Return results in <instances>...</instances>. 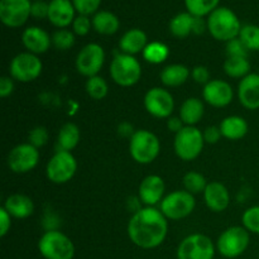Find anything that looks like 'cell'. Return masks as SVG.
I'll use <instances>...</instances> for the list:
<instances>
[{
    "label": "cell",
    "instance_id": "cell-1",
    "mask_svg": "<svg viewBox=\"0 0 259 259\" xmlns=\"http://www.w3.org/2000/svg\"><path fill=\"white\" fill-rule=\"evenodd\" d=\"M128 237L142 249H153L164 242L168 232L167 218L153 206L139 209L128 223Z\"/></svg>",
    "mask_w": 259,
    "mask_h": 259
},
{
    "label": "cell",
    "instance_id": "cell-2",
    "mask_svg": "<svg viewBox=\"0 0 259 259\" xmlns=\"http://www.w3.org/2000/svg\"><path fill=\"white\" fill-rule=\"evenodd\" d=\"M206 27L210 34L218 40L229 42L239 37L242 24L229 8H217L207 18Z\"/></svg>",
    "mask_w": 259,
    "mask_h": 259
},
{
    "label": "cell",
    "instance_id": "cell-3",
    "mask_svg": "<svg viewBox=\"0 0 259 259\" xmlns=\"http://www.w3.org/2000/svg\"><path fill=\"white\" fill-rule=\"evenodd\" d=\"M38 249L46 259H72L75 245L72 240L58 230H48L40 237Z\"/></svg>",
    "mask_w": 259,
    "mask_h": 259
},
{
    "label": "cell",
    "instance_id": "cell-4",
    "mask_svg": "<svg viewBox=\"0 0 259 259\" xmlns=\"http://www.w3.org/2000/svg\"><path fill=\"white\" fill-rule=\"evenodd\" d=\"M110 76L114 82L123 88L136 85L142 76V67L134 56L119 53L110 65Z\"/></svg>",
    "mask_w": 259,
    "mask_h": 259
},
{
    "label": "cell",
    "instance_id": "cell-5",
    "mask_svg": "<svg viewBox=\"0 0 259 259\" xmlns=\"http://www.w3.org/2000/svg\"><path fill=\"white\" fill-rule=\"evenodd\" d=\"M129 149L134 161L141 164H148L157 158L161 144L153 133L142 129L134 132L133 136L131 137Z\"/></svg>",
    "mask_w": 259,
    "mask_h": 259
},
{
    "label": "cell",
    "instance_id": "cell-6",
    "mask_svg": "<svg viewBox=\"0 0 259 259\" xmlns=\"http://www.w3.org/2000/svg\"><path fill=\"white\" fill-rule=\"evenodd\" d=\"M204 134L196 126H184L175 137V152L182 161L197 158L204 148Z\"/></svg>",
    "mask_w": 259,
    "mask_h": 259
},
{
    "label": "cell",
    "instance_id": "cell-7",
    "mask_svg": "<svg viewBox=\"0 0 259 259\" xmlns=\"http://www.w3.org/2000/svg\"><path fill=\"white\" fill-rule=\"evenodd\" d=\"M249 239V232L244 227L228 228L218 239V252L225 258H237L247 250Z\"/></svg>",
    "mask_w": 259,
    "mask_h": 259
},
{
    "label": "cell",
    "instance_id": "cell-8",
    "mask_svg": "<svg viewBox=\"0 0 259 259\" xmlns=\"http://www.w3.org/2000/svg\"><path fill=\"white\" fill-rule=\"evenodd\" d=\"M195 205H196V201H195L194 195L179 190V191L171 192L162 200L159 210L167 219L181 220L194 211Z\"/></svg>",
    "mask_w": 259,
    "mask_h": 259
},
{
    "label": "cell",
    "instance_id": "cell-9",
    "mask_svg": "<svg viewBox=\"0 0 259 259\" xmlns=\"http://www.w3.org/2000/svg\"><path fill=\"white\" fill-rule=\"evenodd\" d=\"M215 245L204 234H191L177 248V259H214Z\"/></svg>",
    "mask_w": 259,
    "mask_h": 259
},
{
    "label": "cell",
    "instance_id": "cell-10",
    "mask_svg": "<svg viewBox=\"0 0 259 259\" xmlns=\"http://www.w3.org/2000/svg\"><path fill=\"white\" fill-rule=\"evenodd\" d=\"M77 163L75 157L67 151H57L48 161L46 174L53 184H66L76 174Z\"/></svg>",
    "mask_w": 259,
    "mask_h": 259
},
{
    "label": "cell",
    "instance_id": "cell-11",
    "mask_svg": "<svg viewBox=\"0 0 259 259\" xmlns=\"http://www.w3.org/2000/svg\"><path fill=\"white\" fill-rule=\"evenodd\" d=\"M42 72V62L37 55L23 52L15 56L10 62V76L20 82H30Z\"/></svg>",
    "mask_w": 259,
    "mask_h": 259
},
{
    "label": "cell",
    "instance_id": "cell-12",
    "mask_svg": "<svg viewBox=\"0 0 259 259\" xmlns=\"http://www.w3.org/2000/svg\"><path fill=\"white\" fill-rule=\"evenodd\" d=\"M105 61V52L98 43H89L78 52L76 57V68L86 77L98 76Z\"/></svg>",
    "mask_w": 259,
    "mask_h": 259
},
{
    "label": "cell",
    "instance_id": "cell-13",
    "mask_svg": "<svg viewBox=\"0 0 259 259\" xmlns=\"http://www.w3.org/2000/svg\"><path fill=\"white\" fill-rule=\"evenodd\" d=\"M32 9L30 0H0V20L9 28L22 27Z\"/></svg>",
    "mask_w": 259,
    "mask_h": 259
},
{
    "label": "cell",
    "instance_id": "cell-14",
    "mask_svg": "<svg viewBox=\"0 0 259 259\" xmlns=\"http://www.w3.org/2000/svg\"><path fill=\"white\" fill-rule=\"evenodd\" d=\"M39 161L38 148L30 143H23L14 147L8 157V166L15 174H27L32 171Z\"/></svg>",
    "mask_w": 259,
    "mask_h": 259
},
{
    "label": "cell",
    "instance_id": "cell-15",
    "mask_svg": "<svg viewBox=\"0 0 259 259\" xmlns=\"http://www.w3.org/2000/svg\"><path fill=\"white\" fill-rule=\"evenodd\" d=\"M144 106L156 118H169L175 109V100L171 93L162 88H153L144 96Z\"/></svg>",
    "mask_w": 259,
    "mask_h": 259
},
{
    "label": "cell",
    "instance_id": "cell-16",
    "mask_svg": "<svg viewBox=\"0 0 259 259\" xmlns=\"http://www.w3.org/2000/svg\"><path fill=\"white\" fill-rule=\"evenodd\" d=\"M202 96L207 104L215 108H224L233 100V88L223 80H211L204 86Z\"/></svg>",
    "mask_w": 259,
    "mask_h": 259
},
{
    "label": "cell",
    "instance_id": "cell-17",
    "mask_svg": "<svg viewBox=\"0 0 259 259\" xmlns=\"http://www.w3.org/2000/svg\"><path fill=\"white\" fill-rule=\"evenodd\" d=\"M238 98L240 104L248 110L259 109V75L249 73L242 78L238 86Z\"/></svg>",
    "mask_w": 259,
    "mask_h": 259
},
{
    "label": "cell",
    "instance_id": "cell-18",
    "mask_svg": "<svg viewBox=\"0 0 259 259\" xmlns=\"http://www.w3.org/2000/svg\"><path fill=\"white\" fill-rule=\"evenodd\" d=\"M75 7L71 0H51L48 20L58 28H66L75 20Z\"/></svg>",
    "mask_w": 259,
    "mask_h": 259
},
{
    "label": "cell",
    "instance_id": "cell-19",
    "mask_svg": "<svg viewBox=\"0 0 259 259\" xmlns=\"http://www.w3.org/2000/svg\"><path fill=\"white\" fill-rule=\"evenodd\" d=\"M164 182L157 175L147 176L139 186V200L147 206H153L163 200Z\"/></svg>",
    "mask_w": 259,
    "mask_h": 259
},
{
    "label": "cell",
    "instance_id": "cell-20",
    "mask_svg": "<svg viewBox=\"0 0 259 259\" xmlns=\"http://www.w3.org/2000/svg\"><path fill=\"white\" fill-rule=\"evenodd\" d=\"M204 199L207 207L214 212H222L229 206V191L223 184L212 181L207 184L204 191Z\"/></svg>",
    "mask_w": 259,
    "mask_h": 259
},
{
    "label": "cell",
    "instance_id": "cell-21",
    "mask_svg": "<svg viewBox=\"0 0 259 259\" xmlns=\"http://www.w3.org/2000/svg\"><path fill=\"white\" fill-rule=\"evenodd\" d=\"M22 40L24 47L33 55L47 52L52 39L48 33L39 27H29L23 32Z\"/></svg>",
    "mask_w": 259,
    "mask_h": 259
},
{
    "label": "cell",
    "instance_id": "cell-22",
    "mask_svg": "<svg viewBox=\"0 0 259 259\" xmlns=\"http://www.w3.org/2000/svg\"><path fill=\"white\" fill-rule=\"evenodd\" d=\"M4 209L17 219H25L30 217L34 211V204L30 197L22 194H14L7 199L4 204Z\"/></svg>",
    "mask_w": 259,
    "mask_h": 259
},
{
    "label": "cell",
    "instance_id": "cell-23",
    "mask_svg": "<svg viewBox=\"0 0 259 259\" xmlns=\"http://www.w3.org/2000/svg\"><path fill=\"white\" fill-rule=\"evenodd\" d=\"M119 47L121 52L125 55L134 56L139 52H143L147 47V35L142 29H129L123 34L119 40Z\"/></svg>",
    "mask_w": 259,
    "mask_h": 259
},
{
    "label": "cell",
    "instance_id": "cell-24",
    "mask_svg": "<svg viewBox=\"0 0 259 259\" xmlns=\"http://www.w3.org/2000/svg\"><path fill=\"white\" fill-rule=\"evenodd\" d=\"M220 132L229 141H239L248 133V123L242 116H228L220 124Z\"/></svg>",
    "mask_w": 259,
    "mask_h": 259
},
{
    "label": "cell",
    "instance_id": "cell-25",
    "mask_svg": "<svg viewBox=\"0 0 259 259\" xmlns=\"http://www.w3.org/2000/svg\"><path fill=\"white\" fill-rule=\"evenodd\" d=\"M204 103L200 99L190 98L180 108V118L186 125L195 126L204 116Z\"/></svg>",
    "mask_w": 259,
    "mask_h": 259
},
{
    "label": "cell",
    "instance_id": "cell-26",
    "mask_svg": "<svg viewBox=\"0 0 259 259\" xmlns=\"http://www.w3.org/2000/svg\"><path fill=\"white\" fill-rule=\"evenodd\" d=\"M93 27L98 33L104 35H110L119 29V19L115 14L108 10H101L95 13L93 18Z\"/></svg>",
    "mask_w": 259,
    "mask_h": 259
},
{
    "label": "cell",
    "instance_id": "cell-27",
    "mask_svg": "<svg viewBox=\"0 0 259 259\" xmlns=\"http://www.w3.org/2000/svg\"><path fill=\"white\" fill-rule=\"evenodd\" d=\"M190 70L184 65H169L161 72L162 83L169 88L181 86L187 81Z\"/></svg>",
    "mask_w": 259,
    "mask_h": 259
},
{
    "label": "cell",
    "instance_id": "cell-28",
    "mask_svg": "<svg viewBox=\"0 0 259 259\" xmlns=\"http://www.w3.org/2000/svg\"><path fill=\"white\" fill-rule=\"evenodd\" d=\"M80 142V129L76 124L67 123L60 129L57 137L58 151H72Z\"/></svg>",
    "mask_w": 259,
    "mask_h": 259
},
{
    "label": "cell",
    "instance_id": "cell-29",
    "mask_svg": "<svg viewBox=\"0 0 259 259\" xmlns=\"http://www.w3.org/2000/svg\"><path fill=\"white\" fill-rule=\"evenodd\" d=\"M195 17L187 13H179L176 17L172 18L169 23V30L177 38H186L190 33L194 32Z\"/></svg>",
    "mask_w": 259,
    "mask_h": 259
},
{
    "label": "cell",
    "instance_id": "cell-30",
    "mask_svg": "<svg viewBox=\"0 0 259 259\" xmlns=\"http://www.w3.org/2000/svg\"><path fill=\"white\" fill-rule=\"evenodd\" d=\"M224 71L229 77L244 78L249 75L250 63L247 57H228L224 62Z\"/></svg>",
    "mask_w": 259,
    "mask_h": 259
},
{
    "label": "cell",
    "instance_id": "cell-31",
    "mask_svg": "<svg viewBox=\"0 0 259 259\" xmlns=\"http://www.w3.org/2000/svg\"><path fill=\"white\" fill-rule=\"evenodd\" d=\"M220 0H185L187 12L196 18H202L206 14H211L217 9Z\"/></svg>",
    "mask_w": 259,
    "mask_h": 259
},
{
    "label": "cell",
    "instance_id": "cell-32",
    "mask_svg": "<svg viewBox=\"0 0 259 259\" xmlns=\"http://www.w3.org/2000/svg\"><path fill=\"white\" fill-rule=\"evenodd\" d=\"M168 47L161 42H152L147 45V47L143 51V57L147 62L153 63V65H158L166 61L168 57Z\"/></svg>",
    "mask_w": 259,
    "mask_h": 259
},
{
    "label": "cell",
    "instance_id": "cell-33",
    "mask_svg": "<svg viewBox=\"0 0 259 259\" xmlns=\"http://www.w3.org/2000/svg\"><path fill=\"white\" fill-rule=\"evenodd\" d=\"M239 38L248 51H259V27L254 24L243 25Z\"/></svg>",
    "mask_w": 259,
    "mask_h": 259
},
{
    "label": "cell",
    "instance_id": "cell-34",
    "mask_svg": "<svg viewBox=\"0 0 259 259\" xmlns=\"http://www.w3.org/2000/svg\"><path fill=\"white\" fill-rule=\"evenodd\" d=\"M184 186L186 189L187 192L192 195L200 194V192H204L206 189L207 184L205 177L202 176L199 172H187L184 176Z\"/></svg>",
    "mask_w": 259,
    "mask_h": 259
},
{
    "label": "cell",
    "instance_id": "cell-35",
    "mask_svg": "<svg viewBox=\"0 0 259 259\" xmlns=\"http://www.w3.org/2000/svg\"><path fill=\"white\" fill-rule=\"evenodd\" d=\"M108 83L100 76H94L90 77L86 82V93L89 94L91 99L94 100H101L108 95Z\"/></svg>",
    "mask_w": 259,
    "mask_h": 259
},
{
    "label": "cell",
    "instance_id": "cell-36",
    "mask_svg": "<svg viewBox=\"0 0 259 259\" xmlns=\"http://www.w3.org/2000/svg\"><path fill=\"white\" fill-rule=\"evenodd\" d=\"M52 43L57 50L67 51L75 45V35L71 30L60 29L53 33Z\"/></svg>",
    "mask_w": 259,
    "mask_h": 259
},
{
    "label": "cell",
    "instance_id": "cell-37",
    "mask_svg": "<svg viewBox=\"0 0 259 259\" xmlns=\"http://www.w3.org/2000/svg\"><path fill=\"white\" fill-rule=\"evenodd\" d=\"M243 227L250 233L259 234V206L249 207L242 217Z\"/></svg>",
    "mask_w": 259,
    "mask_h": 259
},
{
    "label": "cell",
    "instance_id": "cell-38",
    "mask_svg": "<svg viewBox=\"0 0 259 259\" xmlns=\"http://www.w3.org/2000/svg\"><path fill=\"white\" fill-rule=\"evenodd\" d=\"M76 12L80 15H90L96 13L101 4V0H72Z\"/></svg>",
    "mask_w": 259,
    "mask_h": 259
},
{
    "label": "cell",
    "instance_id": "cell-39",
    "mask_svg": "<svg viewBox=\"0 0 259 259\" xmlns=\"http://www.w3.org/2000/svg\"><path fill=\"white\" fill-rule=\"evenodd\" d=\"M48 141V132L43 126H35L29 133V143L35 148L43 147Z\"/></svg>",
    "mask_w": 259,
    "mask_h": 259
},
{
    "label": "cell",
    "instance_id": "cell-40",
    "mask_svg": "<svg viewBox=\"0 0 259 259\" xmlns=\"http://www.w3.org/2000/svg\"><path fill=\"white\" fill-rule=\"evenodd\" d=\"M227 53L228 57H247L248 50L239 38H235L228 42Z\"/></svg>",
    "mask_w": 259,
    "mask_h": 259
},
{
    "label": "cell",
    "instance_id": "cell-41",
    "mask_svg": "<svg viewBox=\"0 0 259 259\" xmlns=\"http://www.w3.org/2000/svg\"><path fill=\"white\" fill-rule=\"evenodd\" d=\"M91 24H93V22L89 19L88 15H78L73 20L72 29L77 35H86L90 32Z\"/></svg>",
    "mask_w": 259,
    "mask_h": 259
},
{
    "label": "cell",
    "instance_id": "cell-42",
    "mask_svg": "<svg viewBox=\"0 0 259 259\" xmlns=\"http://www.w3.org/2000/svg\"><path fill=\"white\" fill-rule=\"evenodd\" d=\"M48 10H50V3L37 0V2L32 3L30 15L37 19H43V18H48Z\"/></svg>",
    "mask_w": 259,
    "mask_h": 259
},
{
    "label": "cell",
    "instance_id": "cell-43",
    "mask_svg": "<svg viewBox=\"0 0 259 259\" xmlns=\"http://www.w3.org/2000/svg\"><path fill=\"white\" fill-rule=\"evenodd\" d=\"M192 78L196 81L197 83H204L206 85L210 81V73L205 66H196V67L192 70Z\"/></svg>",
    "mask_w": 259,
    "mask_h": 259
},
{
    "label": "cell",
    "instance_id": "cell-44",
    "mask_svg": "<svg viewBox=\"0 0 259 259\" xmlns=\"http://www.w3.org/2000/svg\"><path fill=\"white\" fill-rule=\"evenodd\" d=\"M10 217L12 215L2 207L0 209V237H5L9 232L10 227H12V220H10Z\"/></svg>",
    "mask_w": 259,
    "mask_h": 259
},
{
    "label": "cell",
    "instance_id": "cell-45",
    "mask_svg": "<svg viewBox=\"0 0 259 259\" xmlns=\"http://www.w3.org/2000/svg\"><path fill=\"white\" fill-rule=\"evenodd\" d=\"M222 137V132L218 126H207L204 132V139L206 143L215 144Z\"/></svg>",
    "mask_w": 259,
    "mask_h": 259
},
{
    "label": "cell",
    "instance_id": "cell-46",
    "mask_svg": "<svg viewBox=\"0 0 259 259\" xmlns=\"http://www.w3.org/2000/svg\"><path fill=\"white\" fill-rule=\"evenodd\" d=\"M14 90V83L10 77H2L0 78V96L7 98Z\"/></svg>",
    "mask_w": 259,
    "mask_h": 259
},
{
    "label": "cell",
    "instance_id": "cell-47",
    "mask_svg": "<svg viewBox=\"0 0 259 259\" xmlns=\"http://www.w3.org/2000/svg\"><path fill=\"white\" fill-rule=\"evenodd\" d=\"M167 128L169 129L174 133H179L182 128H184V121L181 120V118H177V116H172V118H168V121H167Z\"/></svg>",
    "mask_w": 259,
    "mask_h": 259
},
{
    "label": "cell",
    "instance_id": "cell-48",
    "mask_svg": "<svg viewBox=\"0 0 259 259\" xmlns=\"http://www.w3.org/2000/svg\"><path fill=\"white\" fill-rule=\"evenodd\" d=\"M205 30V23L202 20V18H196L195 17V23H194V33H202Z\"/></svg>",
    "mask_w": 259,
    "mask_h": 259
},
{
    "label": "cell",
    "instance_id": "cell-49",
    "mask_svg": "<svg viewBox=\"0 0 259 259\" xmlns=\"http://www.w3.org/2000/svg\"><path fill=\"white\" fill-rule=\"evenodd\" d=\"M33 2H37V0H33Z\"/></svg>",
    "mask_w": 259,
    "mask_h": 259
}]
</instances>
